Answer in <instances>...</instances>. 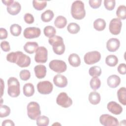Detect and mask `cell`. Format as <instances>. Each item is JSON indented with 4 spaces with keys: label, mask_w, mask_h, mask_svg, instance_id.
<instances>
[{
    "label": "cell",
    "mask_w": 126,
    "mask_h": 126,
    "mask_svg": "<svg viewBox=\"0 0 126 126\" xmlns=\"http://www.w3.org/2000/svg\"><path fill=\"white\" fill-rule=\"evenodd\" d=\"M71 13L72 17L76 20H81L86 15L84 4L81 0L74 1L71 7Z\"/></svg>",
    "instance_id": "6da1fadb"
},
{
    "label": "cell",
    "mask_w": 126,
    "mask_h": 126,
    "mask_svg": "<svg viewBox=\"0 0 126 126\" xmlns=\"http://www.w3.org/2000/svg\"><path fill=\"white\" fill-rule=\"evenodd\" d=\"M49 43L53 46L54 52L59 55H62L65 51V45L61 36L55 35L48 39Z\"/></svg>",
    "instance_id": "7a4b0ae2"
},
{
    "label": "cell",
    "mask_w": 126,
    "mask_h": 126,
    "mask_svg": "<svg viewBox=\"0 0 126 126\" xmlns=\"http://www.w3.org/2000/svg\"><path fill=\"white\" fill-rule=\"evenodd\" d=\"M8 95L12 97H16L20 94V85L18 79L14 77H10L7 80Z\"/></svg>",
    "instance_id": "3957f363"
},
{
    "label": "cell",
    "mask_w": 126,
    "mask_h": 126,
    "mask_svg": "<svg viewBox=\"0 0 126 126\" xmlns=\"http://www.w3.org/2000/svg\"><path fill=\"white\" fill-rule=\"evenodd\" d=\"M27 109L28 116L31 120H36V119L40 116L41 111L40 105L36 102H30L27 105Z\"/></svg>",
    "instance_id": "277c9868"
},
{
    "label": "cell",
    "mask_w": 126,
    "mask_h": 126,
    "mask_svg": "<svg viewBox=\"0 0 126 126\" xmlns=\"http://www.w3.org/2000/svg\"><path fill=\"white\" fill-rule=\"evenodd\" d=\"M49 66L53 71L58 73H63L65 71L67 68L66 63L62 60H54L51 61L49 63Z\"/></svg>",
    "instance_id": "5b68a950"
},
{
    "label": "cell",
    "mask_w": 126,
    "mask_h": 126,
    "mask_svg": "<svg viewBox=\"0 0 126 126\" xmlns=\"http://www.w3.org/2000/svg\"><path fill=\"white\" fill-rule=\"evenodd\" d=\"M101 59L100 53L97 51L89 52L85 54L84 57V60L85 63L89 65L97 63Z\"/></svg>",
    "instance_id": "8992f818"
},
{
    "label": "cell",
    "mask_w": 126,
    "mask_h": 126,
    "mask_svg": "<svg viewBox=\"0 0 126 126\" xmlns=\"http://www.w3.org/2000/svg\"><path fill=\"white\" fill-rule=\"evenodd\" d=\"M48 59V51L44 46L38 47L34 56V60L37 63H45Z\"/></svg>",
    "instance_id": "52a82bcc"
},
{
    "label": "cell",
    "mask_w": 126,
    "mask_h": 126,
    "mask_svg": "<svg viewBox=\"0 0 126 126\" xmlns=\"http://www.w3.org/2000/svg\"><path fill=\"white\" fill-rule=\"evenodd\" d=\"M56 102L62 107L68 108L72 105V100L66 93L62 92L58 94L56 98Z\"/></svg>",
    "instance_id": "ba28073f"
},
{
    "label": "cell",
    "mask_w": 126,
    "mask_h": 126,
    "mask_svg": "<svg viewBox=\"0 0 126 126\" xmlns=\"http://www.w3.org/2000/svg\"><path fill=\"white\" fill-rule=\"evenodd\" d=\"M99 122L104 126H117L120 124L117 119L109 114H102L99 117Z\"/></svg>",
    "instance_id": "9c48e42d"
},
{
    "label": "cell",
    "mask_w": 126,
    "mask_h": 126,
    "mask_svg": "<svg viewBox=\"0 0 126 126\" xmlns=\"http://www.w3.org/2000/svg\"><path fill=\"white\" fill-rule=\"evenodd\" d=\"M31 58L29 56L23 54L21 51H17V57L15 63L21 67H26L30 65Z\"/></svg>",
    "instance_id": "30bf717a"
},
{
    "label": "cell",
    "mask_w": 126,
    "mask_h": 126,
    "mask_svg": "<svg viewBox=\"0 0 126 126\" xmlns=\"http://www.w3.org/2000/svg\"><path fill=\"white\" fill-rule=\"evenodd\" d=\"M37 89L40 94H48L52 92L53 86L52 83L49 81H43L39 82L37 84Z\"/></svg>",
    "instance_id": "8fae6325"
},
{
    "label": "cell",
    "mask_w": 126,
    "mask_h": 126,
    "mask_svg": "<svg viewBox=\"0 0 126 126\" xmlns=\"http://www.w3.org/2000/svg\"><path fill=\"white\" fill-rule=\"evenodd\" d=\"M122 26V23L120 19L118 18H113L109 23V30L112 34L118 35L120 33Z\"/></svg>",
    "instance_id": "7c38bea8"
},
{
    "label": "cell",
    "mask_w": 126,
    "mask_h": 126,
    "mask_svg": "<svg viewBox=\"0 0 126 126\" xmlns=\"http://www.w3.org/2000/svg\"><path fill=\"white\" fill-rule=\"evenodd\" d=\"M41 34V30L37 27H28L24 31V36L27 39L38 37Z\"/></svg>",
    "instance_id": "4fadbf2b"
},
{
    "label": "cell",
    "mask_w": 126,
    "mask_h": 126,
    "mask_svg": "<svg viewBox=\"0 0 126 126\" xmlns=\"http://www.w3.org/2000/svg\"><path fill=\"white\" fill-rule=\"evenodd\" d=\"M120 46V40L116 38L109 39L106 43V48L109 51L114 52L116 51Z\"/></svg>",
    "instance_id": "5bb4252c"
},
{
    "label": "cell",
    "mask_w": 126,
    "mask_h": 126,
    "mask_svg": "<svg viewBox=\"0 0 126 126\" xmlns=\"http://www.w3.org/2000/svg\"><path fill=\"white\" fill-rule=\"evenodd\" d=\"M107 109L109 112L115 115H119L123 111L122 107L115 101H110L107 105Z\"/></svg>",
    "instance_id": "9a60e30c"
},
{
    "label": "cell",
    "mask_w": 126,
    "mask_h": 126,
    "mask_svg": "<svg viewBox=\"0 0 126 126\" xmlns=\"http://www.w3.org/2000/svg\"><path fill=\"white\" fill-rule=\"evenodd\" d=\"M54 84L59 88H64L67 85V79L65 76L60 74H57L53 78Z\"/></svg>",
    "instance_id": "2e32d148"
},
{
    "label": "cell",
    "mask_w": 126,
    "mask_h": 126,
    "mask_svg": "<svg viewBox=\"0 0 126 126\" xmlns=\"http://www.w3.org/2000/svg\"><path fill=\"white\" fill-rule=\"evenodd\" d=\"M21 6L18 1H14L9 6H7L6 10L8 13L12 15L18 14L21 11Z\"/></svg>",
    "instance_id": "e0dca14e"
},
{
    "label": "cell",
    "mask_w": 126,
    "mask_h": 126,
    "mask_svg": "<svg viewBox=\"0 0 126 126\" xmlns=\"http://www.w3.org/2000/svg\"><path fill=\"white\" fill-rule=\"evenodd\" d=\"M107 85L112 88L117 87L121 83V79L119 76L116 75H111L109 76L107 80Z\"/></svg>",
    "instance_id": "ac0fdd59"
},
{
    "label": "cell",
    "mask_w": 126,
    "mask_h": 126,
    "mask_svg": "<svg viewBox=\"0 0 126 126\" xmlns=\"http://www.w3.org/2000/svg\"><path fill=\"white\" fill-rule=\"evenodd\" d=\"M34 73L38 79H42L45 77L46 74V67L45 65L39 64L34 67Z\"/></svg>",
    "instance_id": "d6986e66"
},
{
    "label": "cell",
    "mask_w": 126,
    "mask_h": 126,
    "mask_svg": "<svg viewBox=\"0 0 126 126\" xmlns=\"http://www.w3.org/2000/svg\"><path fill=\"white\" fill-rule=\"evenodd\" d=\"M38 47V44L36 42H27L24 46L25 51L29 54L34 53L37 48Z\"/></svg>",
    "instance_id": "ffe728a7"
},
{
    "label": "cell",
    "mask_w": 126,
    "mask_h": 126,
    "mask_svg": "<svg viewBox=\"0 0 126 126\" xmlns=\"http://www.w3.org/2000/svg\"><path fill=\"white\" fill-rule=\"evenodd\" d=\"M68 62L73 67H78L81 64V60L79 55L75 53L70 54L68 57Z\"/></svg>",
    "instance_id": "44dd1931"
},
{
    "label": "cell",
    "mask_w": 126,
    "mask_h": 126,
    "mask_svg": "<svg viewBox=\"0 0 126 126\" xmlns=\"http://www.w3.org/2000/svg\"><path fill=\"white\" fill-rule=\"evenodd\" d=\"M101 97L100 94L96 92H92L89 95V100L93 105H96L100 102Z\"/></svg>",
    "instance_id": "7402d4cb"
},
{
    "label": "cell",
    "mask_w": 126,
    "mask_h": 126,
    "mask_svg": "<svg viewBox=\"0 0 126 126\" xmlns=\"http://www.w3.org/2000/svg\"><path fill=\"white\" fill-rule=\"evenodd\" d=\"M23 90L24 94L27 97L32 96L34 93V87L32 83L25 84L23 86Z\"/></svg>",
    "instance_id": "603a6c76"
},
{
    "label": "cell",
    "mask_w": 126,
    "mask_h": 126,
    "mask_svg": "<svg viewBox=\"0 0 126 126\" xmlns=\"http://www.w3.org/2000/svg\"><path fill=\"white\" fill-rule=\"evenodd\" d=\"M66 24L67 20L66 18L63 16H58L54 21V25L55 27L59 29H63L64 28Z\"/></svg>",
    "instance_id": "cb8c5ba5"
},
{
    "label": "cell",
    "mask_w": 126,
    "mask_h": 126,
    "mask_svg": "<svg viewBox=\"0 0 126 126\" xmlns=\"http://www.w3.org/2000/svg\"><path fill=\"white\" fill-rule=\"evenodd\" d=\"M117 96L119 102L124 105H126V88H120L117 91Z\"/></svg>",
    "instance_id": "d4e9b609"
},
{
    "label": "cell",
    "mask_w": 126,
    "mask_h": 126,
    "mask_svg": "<svg viewBox=\"0 0 126 126\" xmlns=\"http://www.w3.org/2000/svg\"><path fill=\"white\" fill-rule=\"evenodd\" d=\"M93 26L96 30L102 31L104 30L106 27V22L104 19L98 18L94 22Z\"/></svg>",
    "instance_id": "484cf974"
},
{
    "label": "cell",
    "mask_w": 126,
    "mask_h": 126,
    "mask_svg": "<svg viewBox=\"0 0 126 126\" xmlns=\"http://www.w3.org/2000/svg\"><path fill=\"white\" fill-rule=\"evenodd\" d=\"M54 14L51 10L48 9L43 12L41 15V19L44 22H49L54 18Z\"/></svg>",
    "instance_id": "4316f807"
},
{
    "label": "cell",
    "mask_w": 126,
    "mask_h": 126,
    "mask_svg": "<svg viewBox=\"0 0 126 126\" xmlns=\"http://www.w3.org/2000/svg\"><path fill=\"white\" fill-rule=\"evenodd\" d=\"M118 59L114 55H110L105 58V63L109 66H114L118 63Z\"/></svg>",
    "instance_id": "83f0119b"
},
{
    "label": "cell",
    "mask_w": 126,
    "mask_h": 126,
    "mask_svg": "<svg viewBox=\"0 0 126 126\" xmlns=\"http://www.w3.org/2000/svg\"><path fill=\"white\" fill-rule=\"evenodd\" d=\"M116 15L118 18L125 20L126 18V6L124 5H120L117 9Z\"/></svg>",
    "instance_id": "f1b7e54d"
},
{
    "label": "cell",
    "mask_w": 126,
    "mask_h": 126,
    "mask_svg": "<svg viewBox=\"0 0 126 126\" xmlns=\"http://www.w3.org/2000/svg\"><path fill=\"white\" fill-rule=\"evenodd\" d=\"M43 32L44 35L46 37L50 38L55 35L56 33V30L53 26H47L44 28Z\"/></svg>",
    "instance_id": "f546056e"
},
{
    "label": "cell",
    "mask_w": 126,
    "mask_h": 126,
    "mask_svg": "<svg viewBox=\"0 0 126 126\" xmlns=\"http://www.w3.org/2000/svg\"><path fill=\"white\" fill-rule=\"evenodd\" d=\"M10 31L11 34L14 36H18L20 35L22 32V28L18 24H14L11 25Z\"/></svg>",
    "instance_id": "4dcf8cb0"
},
{
    "label": "cell",
    "mask_w": 126,
    "mask_h": 126,
    "mask_svg": "<svg viewBox=\"0 0 126 126\" xmlns=\"http://www.w3.org/2000/svg\"><path fill=\"white\" fill-rule=\"evenodd\" d=\"M32 5L36 10H42L46 6L47 1L45 0H33L32 1Z\"/></svg>",
    "instance_id": "1f68e13d"
},
{
    "label": "cell",
    "mask_w": 126,
    "mask_h": 126,
    "mask_svg": "<svg viewBox=\"0 0 126 126\" xmlns=\"http://www.w3.org/2000/svg\"><path fill=\"white\" fill-rule=\"evenodd\" d=\"M91 88L94 90L98 89L101 86V81L97 77H93L90 82Z\"/></svg>",
    "instance_id": "d6a6232c"
},
{
    "label": "cell",
    "mask_w": 126,
    "mask_h": 126,
    "mask_svg": "<svg viewBox=\"0 0 126 126\" xmlns=\"http://www.w3.org/2000/svg\"><path fill=\"white\" fill-rule=\"evenodd\" d=\"M80 29V28L79 25L76 23H70L67 27L68 32L71 34L77 33L79 32Z\"/></svg>",
    "instance_id": "836d02e7"
},
{
    "label": "cell",
    "mask_w": 126,
    "mask_h": 126,
    "mask_svg": "<svg viewBox=\"0 0 126 126\" xmlns=\"http://www.w3.org/2000/svg\"><path fill=\"white\" fill-rule=\"evenodd\" d=\"M89 73L92 77H98L101 74V69L98 66H93L90 68Z\"/></svg>",
    "instance_id": "e575fe53"
},
{
    "label": "cell",
    "mask_w": 126,
    "mask_h": 126,
    "mask_svg": "<svg viewBox=\"0 0 126 126\" xmlns=\"http://www.w3.org/2000/svg\"><path fill=\"white\" fill-rule=\"evenodd\" d=\"M49 124V119L46 116H39L36 119V125L38 126H47Z\"/></svg>",
    "instance_id": "d590c367"
},
{
    "label": "cell",
    "mask_w": 126,
    "mask_h": 126,
    "mask_svg": "<svg viewBox=\"0 0 126 126\" xmlns=\"http://www.w3.org/2000/svg\"><path fill=\"white\" fill-rule=\"evenodd\" d=\"M10 113V108L5 105H1L0 107V118L6 117Z\"/></svg>",
    "instance_id": "8d00e7d4"
},
{
    "label": "cell",
    "mask_w": 126,
    "mask_h": 126,
    "mask_svg": "<svg viewBox=\"0 0 126 126\" xmlns=\"http://www.w3.org/2000/svg\"><path fill=\"white\" fill-rule=\"evenodd\" d=\"M104 5L106 9L111 11L115 7L116 1L115 0H104Z\"/></svg>",
    "instance_id": "74e56055"
},
{
    "label": "cell",
    "mask_w": 126,
    "mask_h": 126,
    "mask_svg": "<svg viewBox=\"0 0 126 126\" xmlns=\"http://www.w3.org/2000/svg\"><path fill=\"white\" fill-rule=\"evenodd\" d=\"M20 79L23 81H27L31 77V73L29 70L27 69L22 70L19 74Z\"/></svg>",
    "instance_id": "f35d334b"
},
{
    "label": "cell",
    "mask_w": 126,
    "mask_h": 126,
    "mask_svg": "<svg viewBox=\"0 0 126 126\" xmlns=\"http://www.w3.org/2000/svg\"><path fill=\"white\" fill-rule=\"evenodd\" d=\"M101 0H90L89 1L90 6L94 9H96L100 7L101 4Z\"/></svg>",
    "instance_id": "ab89813d"
},
{
    "label": "cell",
    "mask_w": 126,
    "mask_h": 126,
    "mask_svg": "<svg viewBox=\"0 0 126 126\" xmlns=\"http://www.w3.org/2000/svg\"><path fill=\"white\" fill-rule=\"evenodd\" d=\"M16 57H17V52H10L7 55L6 60L10 63H15Z\"/></svg>",
    "instance_id": "60d3db41"
},
{
    "label": "cell",
    "mask_w": 126,
    "mask_h": 126,
    "mask_svg": "<svg viewBox=\"0 0 126 126\" xmlns=\"http://www.w3.org/2000/svg\"><path fill=\"white\" fill-rule=\"evenodd\" d=\"M24 19L25 22L28 24H31L34 22V19L33 15L30 13H26L24 17Z\"/></svg>",
    "instance_id": "b9f144b4"
},
{
    "label": "cell",
    "mask_w": 126,
    "mask_h": 126,
    "mask_svg": "<svg viewBox=\"0 0 126 126\" xmlns=\"http://www.w3.org/2000/svg\"><path fill=\"white\" fill-rule=\"evenodd\" d=\"M0 47L3 51L6 52L9 51L10 50L9 43L6 41H3L0 43Z\"/></svg>",
    "instance_id": "7bdbcfd3"
},
{
    "label": "cell",
    "mask_w": 126,
    "mask_h": 126,
    "mask_svg": "<svg viewBox=\"0 0 126 126\" xmlns=\"http://www.w3.org/2000/svg\"><path fill=\"white\" fill-rule=\"evenodd\" d=\"M118 71L122 75H125L126 73V64L125 63H121L119 65L117 68Z\"/></svg>",
    "instance_id": "ee69618b"
},
{
    "label": "cell",
    "mask_w": 126,
    "mask_h": 126,
    "mask_svg": "<svg viewBox=\"0 0 126 126\" xmlns=\"http://www.w3.org/2000/svg\"><path fill=\"white\" fill-rule=\"evenodd\" d=\"M8 33L6 29L1 28L0 29V39H4L7 37Z\"/></svg>",
    "instance_id": "f6af8a7d"
},
{
    "label": "cell",
    "mask_w": 126,
    "mask_h": 126,
    "mask_svg": "<svg viewBox=\"0 0 126 126\" xmlns=\"http://www.w3.org/2000/svg\"><path fill=\"white\" fill-rule=\"evenodd\" d=\"M14 126L15 124L14 122L11 120H5L2 122V126Z\"/></svg>",
    "instance_id": "bcb514c9"
},
{
    "label": "cell",
    "mask_w": 126,
    "mask_h": 126,
    "mask_svg": "<svg viewBox=\"0 0 126 126\" xmlns=\"http://www.w3.org/2000/svg\"><path fill=\"white\" fill-rule=\"evenodd\" d=\"M14 2V1L13 0H2V2L5 4V5H6L7 6H9L10 5H11L12 3H13Z\"/></svg>",
    "instance_id": "7dc6e473"
},
{
    "label": "cell",
    "mask_w": 126,
    "mask_h": 126,
    "mask_svg": "<svg viewBox=\"0 0 126 126\" xmlns=\"http://www.w3.org/2000/svg\"><path fill=\"white\" fill-rule=\"evenodd\" d=\"M1 97L3 95V88L4 87V83H3V81L2 80V79L1 78Z\"/></svg>",
    "instance_id": "c3c4849f"
}]
</instances>
